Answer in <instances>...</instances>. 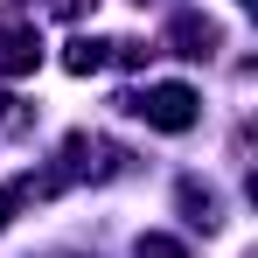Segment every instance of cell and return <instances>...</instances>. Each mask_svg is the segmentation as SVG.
Wrapping results in <instances>:
<instances>
[{"label": "cell", "instance_id": "obj_1", "mask_svg": "<svg viewBox=\"0 0 258 258\" xmlns=\"http://www.w3.org/2000/svg\"><path fill=\"white\" fill-rule=\"evenodd\" d=\"M126 112H140L147 126H161V133H188L196 112H203V98L188 84H154V91H140V98H126Z\"/></svg>", "mask_w": 258, "mask_h": 258}, {"label": "cell", "instance_id": "obj_2", "mask_svg": "<svg viewBox=\"0 0 258 258\" xmlns=\"http://www.w3.org/2000/svg\"><path fill=\"white\" fill-rule=\"evenodd\" d=\"M35 63H42L35 28H7V35H0V77H28Z\"/></svg>", "mask_w": 258, "mask_h": 258}, {"label": "cell", "instance_id": "obj_3", "mask_svg": "<svg viewBox=\"0 0 258 258\" xmlns=\"http://www.w3.org/2000/svg\"><path fill=\"white\" fill-rule=\"evenodd\" d=\"M112 63V42H91V35H77V42L63 49V70L70 77H91V70H105Z\"/></svg>", "mask_w": 258, "mask_h": 258}, {"label": "cell", "instance_id": "obj_4", "mask_svg": "<svg viewBox=\"0 0 258 258\" xmlns=\"http://www.w3.org/2000/svg\"><path fill=\"white\" fill-rule=\"evenodd\" d=\"M174 49H181V56H210V49H216V28L196 21V14H181V21H174Z\"/></svg>", "mask_w": 258, "mask_h": 258}, {"label": "cell", "instance_id": "obj_5", "mask_svg": "<svg viewBox=\"0 0 258 258\" xmlns=\"http://www.w3.org/2000/svg\"><path fill=\"white\" fill-rule=\"evenodd\" d=\"M133 258H188V251H181L174 237H161V230H147V237L133 244Z\"/></svg>", "mask_w": 258, "mask_h": 258}, {"label": "cell", "instance_id": "obj_6", "mask_svg": "<svg viewBox=\"0 0 258 258\" xmlns=\"http://www.w3.org/2000/svg\"><path fill=\"white\" fill-rule=\"evenodd\" d=\"M84 7H98V0H49V14H63V21H77Z\"/></svg>", "mask_w": 258, "mask_h": 258}, {"label": "cell", "instance_id": "obj_7", "mask_svg": "<svg viewBox=\"0 0 258 258\" xmlns=\"http://www.w3.org/2000/svg\"><path fill=\"white\" fill-rule=\"evenodd\" d=\"M14 203H21V188H14V196H0V223H7V210H14Z\"/></svg>", "mask_w": 258, "mask_h": 258}]
</instances>
